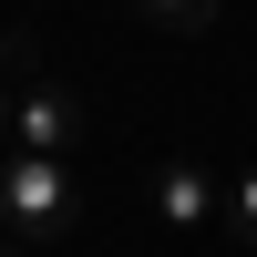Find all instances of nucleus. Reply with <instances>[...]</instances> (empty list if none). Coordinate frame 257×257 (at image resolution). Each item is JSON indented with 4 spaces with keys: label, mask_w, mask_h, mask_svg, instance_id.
Instances as JSON below:
<instances>
[{
    "label": "nucleus",
    "mask_w": 257,
    "mask_h": 257,
    "mask_svg": "<svg viewBox=\"0 0 257 257\" xmlns=\"http://www.w3.org/2000/svg\"><path fill=\"white\" fill-rule=\"evenodd\" d=\"M72 216H82L72 165H52V155H11L0 165V226L11 237H72Z\"/></svg>",
    "instance_id": "nucleus-1"
},
{
    "label": "nucleus",
    "mask_w": 257,
    "mask_h": 257,
    "mask_svg": "<svg viewBox=\"0 0 257 257\" xmlns=\"http://www.w3.org/2000/svg\"><path fill=\"white\" fill-rule=\"evenodd\" d=\"M11 155H52V165H72V155H82V93L31 82V93L11 103Z\"/></svg>",
    "instance_id": "nucleus-2"
},
{
    "label": "nucleus",
    "mask_w": 257,
    "mask_h": 257,
    "mask_svg": "<svg viewBox=\"0 0 257 257\" xmlns=\"http://www.w3.org/2000/svg\"><path fill=\"white\" fill-rule=\"evenodd\" d=\"M155 206H165V226H216L226 185L206 175V165H165V175H155Z\"/></svg>",
    "instance_id": "nucleus-3"
},
{
    "label": "nucleus",
    "mask_w": 257,
    "mask_h": 257,
    "mask_svg": "<svg viewBox=\"0 0 257 257\" xmlns=\"http://www.w3.org/2000/svg\"><path fill=\"white\" fill-rule=\"evenodd\" d=\"M226 237L257 247V165H237V175H226Z\"/></svg>",
    "instance_id": "nucleus-4"
},
{
    "label": "nucleus",
    "mask_w": 257,
    "mask_h": 257,
    "mask_svg": "<svg viewBox=\"0 0 257 257\" xmlns=\"http://www.w3.org/2000/svg\"><path fill=\"white\" fill-rule=\"evenodd\" d=\"M144 21H165V31H206V21H216V0H134Z\"/></svg>",
    "instance_id": "nucleus-5"
},
{
    "label": "nucleus",
    "mask_w": 257,
    "mask_h": 257,
    "mask_svg": "<svg viewBox=\"0 0 257 257\" xmlns=\"http://www.w3.org/2000/svg\"><path fill=\"white\" fill-rule=\"evenodd\" d=\"M11 103H21V93H11V72H0V144H11Z\"/></svg>",
    "instance_id": "nucleus-6"
},
{
    "label": "nucleus",
    "mask_w": 257,
    "mask_h": 257,
    "mask_svg": "<svg viewBox=\"0 0 257 257\" xmlns=\"http://www.w3.org/2000/svg\"><path fill=\"white\" fill-rule=\"evenodd\" d=\"M0 257H21V237H0Z\"/></svg>",
    "instance_id": "nucleus-7"
}]
</instances>
